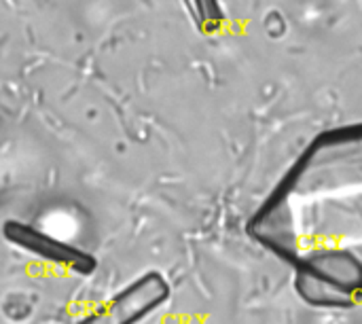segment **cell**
<instances>
[{
	"label": "cell",
	"instance_id": "obj_1",
	"mask_svg": "<svg viewBox=\"0 0 362 324\" xmlns=\"http://www.w3.org/2000/svg\"><path fill=\"white\" fill-rule=\"evenodd\" d=\"M170 297V284L155 272L127 284L78 324H138Z\"/></svg>",
	"mask_w": 362,
	"mask_h": 324
},
{
	"label": "cell",
	"instance_id": "obj_2",
	"mask_svg": "<svg viewBox=\"0 0 362 324\" xmlns=\"http://www.w3.org/2000/svg\"><path fill=\"white\" fill-rule=\"evenodd\" d=\"M4 238L11 244L19 246L32 255H38V257L49 259L53 263L66 265L78 274H91L98 265V261L89 253H85L72 244L59 242V240L34 229L32 225H25V223H17V221L4 223Z\"/></svg>",
	"mask_w": 362,
	"mask_h": 324
},
{
	"label": "cell",
	"instance_id": "obj_3",
	"mask_svg": "<svg viewBox=\"0 0 362 324\" xmlns=\"http://www.w3.org/2000/svg\"><path fill=\"white\" fill-rule=\"evenodd\" d=\"M189 17L204 34H214L225 23V13L218 0H182Z\"/></svg>",
	"mask_w": 362,
	"mask_h": 324
}]
</instances>
